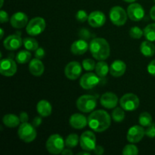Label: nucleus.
<instances>
[{
  "label": "nucleus",
  "mask_w": 155,
  "mask_h": 155,
  "mask_svg": "<svg viewBox=\"0 0 155 155\" xmlns=\"http://www.w3.org/2000/svg\"><path fill=\"white\" fill-rule=\"evenodd\" d=\"M111 119L107 111L97 110L92 112L88 117V125L92 131L103 133L110 127Z\"/></svg>",
  "instance_id": "nucleus-1"
},
{
  "label": "nucleus",
  "mask_w": 155,
  "mask_h": 155,
  "mask_svg": "<svg viewBox=\"0 0 155 155\" xmlns=\"http://www.w3.org/2000/svg\"><path fill=\"white\" fill-rule=\"evenodd\" d=\"M89 51L98 61H104L110 56V45L104 38H94L89 43Z\"/></svg>",
  "instance_id": "nucleus-2"
},
{
  "label": "nucleus",
  "mask_w": 155,
  "mask_h": 155,
  "mask_svg": "<svg viewBox=\"0 0 155 155\" xmlns=\"http://www.w3.org/2000/svg\"><path fill=\"white\" fill-rule=\"evenodd\" d=\"M65 146V140H64L63 137L58 134L50 136L45 143L47 151L51 154H61Z\"/></svg>",
  "instance_id": "nucleus-3"
},
{
  "label": "nucleus",
  "mask_w": 155,
  "mask_h": 155,
  "mask_svg": "<svg viewBox=\"0 0 155 155\" xmlns=\"http://www.w3.org/2000/svg\"><path fill=\"white\" fill-rule=\"evenodd\" d=\"M77 107L83 113H90L97 105V98L94 95H83L77 100Z\"/></svg>",
  "instance_id": "nucleus-4"
},
{
  "label": "nucleus",
  "mask_w": 155,
  "mask_h": 155,
  "mask_svg": "<svg viewBox=\"0 0 155 155\" xmlns=\"http://www.w3.org/2000/svg\"><path fill=\"white\" fill-rule=\"evenodd\" d=\"M18 135L20 139L26 143H30L36 139L37 133L36 127L29 123H22L19 126Z\"/></svg>",
  "instance_id": "nucleus-5"
},
{
  "label": "nucleus",
  "mask_w": 155,
  "mask_h": 155,
  "mask_svg": "<svg viewBox=\"0 0 155 155\" xmlns=\"http://www.w3.org/2000/svg\"><path fill=\"white\" fill-rule=\"evenodd\" d=\"M46 24L45 21L41 17H36L30 20L26 27L27 33L30 36H36L41 34L45 30Z\"/></svg>",
  "instance_id": "nucleus-6"
},
{
  "label": "nucleus",
  "mask_w": 155,
  "mask_h": 155,
  "mask_svg": "<svg viewBox=\"0 0 155 155\" xmlns=\"http://www.w3.org/2000/svg\"><path fill=\"white\" fill-rule=\"evenodd\" d=\"M140 101L139 97L133 93H127L120 99V104L124 110L133 111L139 107Z\"/></svg>",
  "instance_id": "nucleus-7"
},
{
  "label": "nucleus",
  "mask_w": 155,
  "mask_h": 155,
  "mask_svg": "<svg viewBox=\"0 0 155 155\" xmlns=\"http://www.w3.org/2000/svg\"><path fill=\"white\" fill-rule=\"evenodd\" d=\"M109 17L112 24L116 26H123L127 21V12L120 6H114L109 12Z\"/></svg>",
  "instance_id": "nucleus-8"
},
{
  "label": "nucleus",
  "mask_w": 155,
  "mask_h": 155,
  "mask_svg": "<svg viewBox=\"0 0 155 155\" xmlns=\"http://www.w3.org/2000/svg\"><path fill=\"white\" fill-rule=\"evenodd\" d=\"M80 145L83 151H92L96 146V137L92 131H85L80 137Z\"/></svg>",
  "instance_id": "nucleus-9"
},
{
  "label": "nucleus",
  "mask_w": 155,
  "mask_h": 155,
  "mask_svg": "<svg viewBox=\"0 0 155 155\" xmlns=\"http://www.w3.org/2000/svg\"><path fill=\"white\" fill-rule=\"evenodd\" d=\"M17 62L12 58H4L0 63V74L4 77H10L15 75L17 72Z\"/></svg>",
  "instance_id": "nucleus-10"
},
{
  "label": "nucleus",
  "mask_w": 155,
  "mask_h": 155,
  "mask_svg": "<svg viewBox=\"0 0 155 155\" xmlns=\"http://www.w3.org/2000/svg\"><path fill=\"white\" fill-rule=\"evenodd\" d=\"M100 82V77L97 74L88 72L83 74L80 80V85L83 89H92Z\"/></svg>",
  "instance_id": "nucleus-11"
},
{
  "label": "nucleus",
  "mask_w": 155,
  "mask_h": 155,
  "mask_svg": "<svg viewBox=\"0 0 155 155\" xmlns=\"http://www.w3.org/2000/svg\"><path fill=\"white\" fill-rule=\"evenodd\" d=\"M127 15L132 21H142L145 17V10L140 4L133 2L127 8Z\"/></svg>",
  "instance_id": "nucleus-12"
},
{
  "label": "nucleus",
  "mask_w": 155,
  "mask_h": 155,
  "mask_svg": "<svg viewBox=\"0 0 155 155\" xmlns=\"http://www.w3.org/2000/svg\"><path fill=\"white\" fill-rule=\"evenodd\" d=\"M145 135V130L143 127L139 125L130 127L127 133V141L130 143H138L144 138Z\"/></svg>",
  "instance_id": "nucleus-13"
},
{
  "label": "nucleus",
  "mask_w": 155,
  "mask_h": 155,
  "mask_svg": "<svg viewBox=\"0 0 155 155\" xmlns=\"http://www.w3.org/2000/svg\"><path fill=\"white\" fill-rule=\"evenodd\" d=\"M82 73V66L78 61H71L64 68V74L69 80H75L80 77Z\"/></svg>",
  "instance_id": "nucleus-14"
},
{
  "label": "nucleus",
  "mask_w": 155,
  "mask_h": 155,
  "mask_svg": "<svg viewBox=\"0 0 155 155\" xmlns=\"http://www.w3.org/2000/svg\"><path fill=\"white\" fill-rule=\"evenodd\" d=\"M23 40L20 34H12L5 38L3 42L5 48L9 51H15L21 48L23 45Z\"/></svg>",
  "instance_id": "nucleus-15"
},
{
  "label": "nucleus",
  "mask_w": 155,
  "mask_h": 155,
  "mask_svg": "<svg viewBox=\"0 0 155 155\" xmlns=\"http://www.w3.org/2000/svg\"><path fill=\"white\" fill-rule=\"evenodd\" d=\"M106 16L103 12L100 11H94L89 15L88 24L94 28L101 27L105 24Z\"/></svg>",
  "instance_id": "nucleus-16"
},
{
  "label": "nucleus",
  "mask_w": 155,
  "mask_h": 155,
  "mask_svg": "<svg viewBox=\"0 0 155 155\" xmlns=\"http://www.w3.org/2000/svg\"><path fill=\"white\" fill-rule=\"evenodd\" d=\"M118 97L114 92H107L103 94L100 98L101 104L107 109H113L117 107L118 104Z\"/></svg>",
  "instance_id": "nucleus-17"
},
{
  "label": "nucleus",
  "mask_w": 155,
  "mask_h": 155,
  "mask_svg": "<svg viewBox=\"0 0 155 155\" xmlns=\"http://www.w3.org/2000/svg\"><path fill=\"white\" fill-rule=\"evenodd\" d=\"M28 17L24 12H16L10 18V24L15 29L24 28L28 24Z\"/></svg>",
  "instance_id": "nucleus-18"
},
{
  "label": "nucleus",
  "mask_w": 155,
  "mask_h": 155,
  "mask_svg": "<svg viewBox=\"0 0 155 155\" xmlns=\"http://www.w3.org/2000/svg\"><path fill=\"white\" fill-rule=\"evenodd\" d=\"M69 124L71 127L77 130L85 128L88 124V118L82 114L76 113L71 115L69 119Z\"/></svg>",
  "instance_id": "nucleus-19"
},
{
  "label": "nucleus",
  "mask_w": 155,
  "mask_h": 155,
  "mask_svg": "<svg viewBox=\"0 0 155 155\" xmlns=\"http://www.w3.org/2000/svg\"><path fill=\"white\" fill-rule=\"evenodd\" d=\"M89 49V44L85 39H80L74 41L71 46V51L75 55L84 54Z\"/></svg>",
  "instance_id": "nucleus-20"
},
{
  "label": "nucleus",
  "mask_w": 155,
  "mask_h": 155,
  "mask_svg": "<svg viewBox=\"0 0 155 155\" xmlns=\"http://www.w3.org/2000/svg\"><path fill=\"white\" fill-rule=\"evenodd\" d=\"M29 71L30 74L34 77H40L44 73L45 67L40 59L35 58L32 59L29 64Z\"/></svg>",
  "instance_id": "nucleus-21"
},
{
  "label": "nucleus",
  "mask_w": 155,
  "mask_h": 155,
  "mask_svg": "<svg viewBox=\"0 0 155 155\" xmlns=\"http://www.w3.org/2000/svg\"><path fill=\"white\" fill-rule=\"evenodd\" d=\"M127 64L121 60H116L110 64V74L114 77H120L125 74Z\"/></svg>",
  "instance_id": "nucleus-22"
},
{
  "label": "nucleus",
  "mask_w": 155,
  "mask_h": 155,
  "mask_svg": "<svg viewBox=\"0 0 155 155\" xmlns=\"http://www.w3.org/2000/svg\"><path fill=\"white\" fill-rule=\"evenodd\" d=\"M36 110L38 114L42 117H48L51 114L52 111V107H51V104L48 102L47 100H40L37 103L36 105Z\"/></svg>",
  "instance_id": "nucleus-23"
},
{
  "label": "nucleus",
  "mask_w": 155,
  "mask_h": 155,
  "mask_svg": "<svg viewBox=\"0 0 155 155\" xmlns=\"http://www.w3.org/2000/svg\"><path fill=\"white\" fill-rule=\"evenodd\" d=\"M2 122L4 125L8 128H15L20 125L21 120L19 117L17 115L13 114H8L3 117Z\"/></svg>",
  "instance_id": "nucleus-24"
},
{
  "label": "nucleus",
  "mask_w": 155,
  "mask_h": 155,
  "mask_svg": "<svg viewBox=\"0 0 155 155\" xmlns=\"http://www.w3.org/2000/svg\"><path fill=\"white\" fill-rule=\"evenodd\" d=\"M140 51L145 57H152L155 53V45L151 41H144L140 45Z\"/></svg>",
  "instance_id": "nucleus-25"
},
{
  "label": "nucleus",
  "mask_w": 155,
  "mask_h": 155,
  "mask_svg": "<svg viewBox=\"0 0 155 155\" xmlns=\"http://www.w3.org/2000/svg\"><path fill=\"white\" fill-rule=\"evenodd\" d=\"M95 73L100 78H104L107 75L108 72H110V68L108 65L104 61H99V62L96 64L95 66Z\"/></svg>",
  "instance_id": "nucleus-26"
},
{
  "label": "nucleus",
  "mask_w": 155,
  "mask_h": 155,
  "mask_svg": "<svg viewBox=\"0 0 155 155\" xmlns=\"http://www.w3.org/2000/svg\"><path fill=\"white\" fill-rule=\"evenodd\" d=\"M31 58V53L28 50H22L20 51L19 52L17 53L16 57H15V60H16L17 63L20 64H26L29 62Z\"/></svg>",
  "instance_id": "nucleus-27"
},
{
  "label": "nucleus",
  "mask_w": 155,
  "mask_h": 155,
  "mask_svg": "<svg viewBox=\"0 0 155 155\" xmlns=\"http://www.w3.org/2000/svg\"><path fill=\"white\" fill-rule=\"evenodd\" d=\"M143 30L144 36L147 40L155 42V23L148 24Z\"/></svg>",
  "instance_id": "nucleus-28"
},
{
  "label": "nucleus",
  "mask_w": 155,
  "mask_h": 155,
  "mask_svg": "<svg viewBox=\"0 0 155 155\" xmlns=\"http://www.w3.org/2000/svg\"><path fill=\"white\" fill-rule=\"evenodd\" d=\"M139 123L143 127H149L152 124V116L148 112H142L139 117Z\"/></svg>",
  "instance_id": "nucleus-29"
},
{
  "label": "nucleus",
  "mask_w": 155,
  "mask_h": 155,
  "mask_svg": "<svg viewBox=\"0 0 155 155\" xmlns=\"http://www.w3.org/2000/svg\"><path fill=\"white\" fill-rule=\"evenodd\" d=\"M79 142H80V138L76 133H71L65 139V145L70 148H75L76 146H77Z\"/></svg>",
  "instance_id": "nucleus-30"
},
{
  "label": "nucleus",
  "mask_w": 155,
  "mask_h": 155,
  "mask_svg": "<svg viewBox=\"0 0 155 155\" xmlns=\"http://www.w3.org/2000/svg\"><path fill=\"white\" fill-rule=\"evenodd\" d=\"M23 44L26 49L28 51H36L39 48V43L37 41L31 37L25 38L23 40Z\"/></svg>",
  "instance_id": "nucleus-31"
},
{
  "label": "nucleus",
  "mask_w": 155,
  "mask_h": 155,
  "mask_svg": "<svg viewBox=\"0 0 155 155\" xmlns=\"http://www.w3.org/2000/svg\"><path fill=\"white\" fill-rule=\"evenodd\" d=\"M122 107H115L112 112V119L117 123H120L125 119V112Z\"/></svg>",
  "instance_id": "nucleus-32"
},
{
  "label": "nucleus",
  "mask_w": 155,
  "mask_h": 155,
  "mask_svg": "<svg viewBox=\"0 0 155 155\" xmlns=\"http://www.w3.org/2000/svg\"><path fill=\"white\" fill-rule=\"evenodd\" d=\"M122 154L124 155H137L139 154V149L133 143L129 144L124 147Z\"/></svg>",
  "instance_id": "nucleus-33"
},
{
  "label": "nucleus",
  "mask_w": 155,
  "mask_h": 155,
  "mask_svg": "<svg viewBox=\"0 0 155 155\" xmlns=\"http://www.w3.org/2000/svg\"><path fill=\"white\" fill-rule=\"evenodd\" d=\"M129 33H130V36L131 38L135 39H139L142 38V36H144V30H142L140 27L135 26V27H131Z\"/></svg>",
  "instance_id": "nucleus-34"
},
{
  "label": "nucleus",
  "mask_w": 155,
  "mask_h": 155,
  "mask_svg": "<svg viewBox=\"0 0 155 155\" xmlns=\"http://www.w3.org/2000/svg\"><path fill=\"white\" fill-rule=\"evenodd\" d=\"M82 65H83V69H85V71H88V72H91V71H94L95 69L96 64H95V61L92 60V59L87 58L83 61Z\"/></svg>",
  "instance_id": "nucleus-35"
},
{
  "label": "nucleus",
  "mask_w": 155,
  "mask_h": 155,
  "mask_svg": "<svg viewBox=\"0 0 155 155\" xmlns=\"http://www.w3.org/2000/svg\"><path fill=\"white\" fill-rule=\"evenodd\" d=\"M88 18L89 15L84 10H79L76 14V19L80 23H84L85 21H88Z\"/></svg>",
  "instance_id": "nucleus-36"
},
{
  "label": "nucleus",
  "mask_w": 155,
  "mask_h": 155,
  "mask_svg": "<svg viewBox=\"0 0 155 155\" xmlns=\"http://www.w3.org/2000/svg\"><path fill=\"white\" fill-rule=\"evenodd\" d=\"M145 135L150 139L155 138V124H151L145 130Z\"/></svg>",
  "instance_id": "nucleus-37"
},
{
  "label": "nucleus",
  "mask_w": 155,
  "mask_h": 155,
  "mask_svg": "<svg viewBox=\"0 0 155 155\" xmlns=\"http://www.w3.org/2000/svg\"><path fill=\"white\" fill-rule=\"evenodd\" d=\"M79 36L81 37V39L87 40V39H89V38L91 37V33L87 29L83 28L80 30V32H79Z\"/></svg>",
  "instance_id": "nucleus-38"
},
{
  "label": "nucleus",
  "mask_w": 155,
  "mask_h": 155,
  "mask_svg": "<svg viewBox=\"0 0 155 155\" xmlns=\"http://www.w3.org/2000/svg\"><path fill=\"white\" fill-rule=\"evenodd\" d=\"M35 58H36L38 59H42L44 57H45V50L43 49L42 48H38L35 51Z\"/></svg>",
  "instance_id": "nucleus-39"
},
{
  "label": "nucleus",
  "mask_w": 155,
  "mask_h": 155,
  "mask_svg": "<svg viewBox=\"0 0 155 155\" xmlns=\"http://www.w3.org/2000/svg\"><path fill=\"white\" fill-rule=\"evenodd\" d=\"M147 70H148V72L149 73L151 76L155 77V59L151 61L148 64Z\"/></svg>",
  "instance_id": "nucleus-40"
},
{
  "label": "nucleus",
  "mask_w": 155,
  "mask_h": 155,
  "mask_svg": "<svg viewBox=\"0 0 155 155\" xmlns=\"http://www.w3.org/2000/svg\"><path fill=\"white\" fill-rule=\"evenodd\" d=\"M8 20V15L7 12H5L4 10H1V12H0V21H1L2 24L7 23Z\"/></svg>",
  "instance_id": "nucleus-41"
},
{
  "label": "nucleus",
  "mask_w": 155,
  "mask_h": 155,
  "mask_svg": "<svg viewBox=\"0 0 155 155\" xmlns=\"http://www.w3.org/2000/svg\"><path fill=\"white\" fill-rule=\"evenodd\" d=\"M19 118L21 124H22V123H27L29 120V116L28 114H27V112L25 111H22L20 113Z\"/></svg>",
  "instance_id": "nucleus-42"
},
{
  "label": "nucleus",
  "mask_w": 155,
  "mask_h": 155,
  "mask_svg": "<svg viewBox=\"0 0 155 155\" xmlns=\"http://www.w3.org/2000/svg\"><path fill=\"white\" fill-rule=\"evenodd\" d=\"M42 117L40 116V117H36L33 118V121H32V124H33V126H34L35 127H39V126L41 125V124H42Z\"/></svg>",
  "instance_id": "nucleus-43"
},
{
  "label": "nucleus",
  "mask_w": 155,
  "mask_h": 155,
  "mask_svg": "<svg viewBox=\"0 0 155 155\" xmlns=\"http://www.w3.org/2000/svg\"><path fill=\"white\" fill-rule=\"evenodd\" d=\"M93 152L94 154L96 155H101L104 154V149L102 146H101V145H96L95 148H94Z\"/></svg>",
  "instance_id": "nucleus-44"
},
{
  "label": "nucleus",
  "mask_w": 155,
  "mask_h": 155,
  "mask_svg": "<svg viewBox=\"0 0 155 155\" xmlns=\"http://www.w3.org/2000/svg\"><path fill=\"white\" fill-rule=\"evenodd\" d=\"M150 17L153 21H155V5L153 6L150 10Z\"/></svg>",
  "instance_id": "nucleus-45"
},
{
  "label": "nucleus",
  "mask_w": 155,
  "mask_h": 155,
  "mask_svg": "<svg viewBox=\"0 0 155 155\" xmlns=\"http://www.w3.org/2000/svg\"><path fill=\"white\" fill-rule=\"evenodd\" d=\"M61 154H64V155H66V154L67 155H72L73 154H74V152H73V151H71V148H68V149H67V148H66V149H65V148H64V149L63 150V151H62V152H61Z\"/></svg>",
  "instance_id": "nucleus-46"
},
{
  "label": "nucleus",
  "mask_w": 155,
  "mask_h": 155,
  "mask_svg": "<svg viewBox=\"0 0 155 155\" xmlns=\"http://www.w3.org/2000/svg\"><path fill=\"white\" fill-rule=\"evenodd\" d=\"M80 154H85V155H89L90 154V151H82V152H79L77 155H80Z\"/></svg>",
  "instance_id": "nucleus-47"
},
{
  "label": "nucleus",
  "mask_w": 155,
  "mask_h": 155,
  "mask_svg": "<svg viewBox=\"0 0 155 155\" xmlns=\"http://www.w3.org/2000/svg\"><path fill=\"white\" fill-rule=\"evenodd\" d=\"M124 1L128 3H133V2H135L136 1H137V0H124Z\"/></svg>",
  "instance_id": "nucleus-48"
},
{
  "label": "nucleus",
  "mask_w": 155,
  "mask_h": 155,
  "mask_svg": "<svg viewBox=\"0 0 155 155\" xmlns=\"http://www.w3.org/2000/svg\"><path fill=\"white\" fill-rule=\"evenodd\" d=\"M0 30H1V36H0V38H1V39H2L3 36H4V30H3L2 28L0 29Z\"/></svg>",
  "instance_id": "nucleus-49"
},
{
  "label": "nucleus",
  "mask_w": 155,
  "mask_h": 155,
  "mask_svg": "<svg viewBox=\"0 0 155 155\" xmlns=\"http://www.w3.org/2000/svg\"><path fill=\"white\" fill-rule=\"evenodd\" d=\"M3 4H4V0H1V5H0V7L2 8Z\"/></svg>",
  "instance_id": "nucleus-50"
},
{
  "label": "nucleus",
  "mask_w": 155,
  "mask_h": 155,
  "mask_svg": "<svg viewBox=\"0 0 155 155\" xmlns=\"http://www.w3.org/2000/svg\"><path fill=\"white\" fill-rule=\"evenodd\" d=\"M154 2H155V0H154Z\"/></svg>",
  "instance_id": "nucleus-51"
}]
</instances>
